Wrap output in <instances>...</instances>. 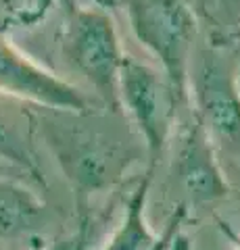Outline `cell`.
Returning <instances> with one entry per match:
<instances>
[{
	"mask_svg": "<svg viewBox=\"0 0 240 250\" xmlns=\"http://www.w3.org/2000/svg\"><path fill=\"white\" fill-rule=\"evenodd\" d=\"M63 4H65V9H67V11H71L73 6H75V2H73V0H63Z\"/></svg>",
	"mask_w": 240,
	"mask_h": 250,
	"instance_id": "e0dca14e",
	"label": "cell"
},
{
	"mask_svg": "<svg viewBox=\"0 0 240 250\" xmlns=\"http://www.w3.org/2000/svg\"><path fill=\"white\" fill-rule=\"evenodd\" d=\"M0 96L23 100L50 111L86 115L88 100L73 83L48 71L21 52L0 31Z\"/></svg>",
	"mask_w": 240,
	"mask_h": 250,
	"instance_id": "5b68a950",
	"label": "cell"
},
{
	"mask_svg": "<svg viewBox=\"0 0 240 250\" xmlns=\"http://www.w3.org/2000/svg\"><path fill=\"white\" fill-rule=\"evenodd\" d=\"M115 2H117V0H98V4L103 6V9H109V6L115 4Z\"/></svg>",
	"mask_w": 240,
	"mask_h": 250,
	"instance_id": "2e32d148",
	"label": "cell"
},
{
	"mask_svg": "<svg viewBox=\"0 0 240 250\" xmlns=\"http://www.w3.org/2000/svg\"><path fill=\"white\" fill-rule=\"evenodd\" d=\"M175 177L186 194V205H211L230 194L228 179L215 154L213 140L195 113L184 125L175 154Z\"/></svg>",
	"mask_w": 240,
	"mask_h": 250,
	"instance_id": "8992f818",
	"label": "cell"
},
{
	"mask_svg": "<svg viewBox=\"0 0 240 250\" xmlns=\"http://www.w3.org/2000/svg\"><path fill=\"white\" fill-rule=\"evenodd\" d=\"M67 25V52L98 98L119 113V73L126 59L119 31L105 9L73 6Z\"/></svg>",
	"mask_w": 240,
	"mask_h": 250,
	"instance_id": "3957f363",
	"label": "cell"
},
{
	"mask_svg": "<svg viewBox=\"0 0 240 250\" xmlns=\"http://www.w3.org/2000/svg\"><path fill=\"white\" fill-rule=\"evenodd\" d=\"M2 11L13 23L19 25H36L50 11L52 0H0Z\"/></svg>",
	"mask_w": 240,
	"mask_h": 250,
	"instance_id": "8fae6325",
	"label": "cell"
},
{
	"mask_svg": "<svg viewBox=\"0 0 240 250\" xmlns=\"http://www.w3.org/2000/svg\"><path fill=\"white\" fill-rule=\"evenodd\" d=\"M90 215L86 207H80V217H77V228L67 233V236H61L55 242H50L48 246L44 248H36V250H86L88 246V238H90Z\"/></svg>",
	"mask_w": 240,
	"mask_h": 250,
	"instance_id": "7c38bea8",
	"label": "cell"
},
{
	"mask_svg": "<svg viewBox=\"0 0 240 250\" xmlns=\"http://www.w3.org/2000/svg\"><path fill=\"white\" fill-rule=\"evenodd\" d=\"M134 38L161 65L184 108L190 106L196 15L188 0H121Z\"/></svg>",
	"mask_w": 240,
	"mask_h": 250,
	"instance_id": "6da1fadb",
	"label": "cell"
},
{
	"mask_svg": "<svg viewBox=\"0 0 240 250\" xmlns=\"http://www.w3.org/2000/svg\"><path fill=\"white\" fill-rule=\"evenodd\" d=\"M218 225H219V229H221L223 236H228V240L232 242V244H234V248L240 250V233H238L234 228H232L230 223H226V221H223V219H219V217H218Z\"/></svg>",
	"mask_w": 240,
	"mask_h": 250,
	"instance_id": "5bb4252c",
	"label": "cell"
},
{
	"mask_svg": "<svg viewBox=\"0 0 240 250\" xmlns=\"http://www.w3.org/2000/svg\"><path fill=\"white\" fill-rule=\"evenodd\" d=\"M188 210H190V207L186 205V202H180V205L175 207V210L172 213V217L167 219L165 228L161 229L159 242H157V246H154L153 250H172V248H174L175 238L182 233L184 221H186V217H188Z\"/></svg>",
	"mask_w": 240,
	"mask_h": 250,
	"instance_id": "4fadbf2b",
	"label": "cell"
},
{
	"mask_svg": "<svg viewBox=\"0 0 240 250\" xmlns=\"http://www.w3.org/2000/svg\"><path fill=\"white\" fill-rule=\"evenodd\" d=\"M153 177L154 171L146 169L140 182L130 192L119 225L100 250H153L157 246L159 233L151 228L149 219H146V205H149Z\"/></svg>",
	"mask_w": 240,
	"mask_h": 250,
	"instance_id": "ba28073f",
	"label": "cell"
},
{
	"mask_svg": "<svg viewBox=\"0 0 240 250\" xmlns=\"http://www.w3.org/2000/svg\"><path fill=\"white\" fill-rule=\"evenodd\" d=\"M2 98L9 96H0V159L29 173L36 182L44 184L42 171L34 152L32 136H29V129H25L27 123H23L13 111H9Z\"/></svg>",
	"mask_w": 240,
	"mask_h": 250,
	"instance_id": "30bf717a",
	"label": "cell"
},
{
	"mask_svg": "<svg viewBox=\"0 0 240 250\" xmlns=\"http://www.w3.org/2000/svg\"><path fill=\"white\" fill-rule=\"evenodd\" d=\"M238 42H240V25L232 29L230 34L218 38V42H215V46H232V44H238Z\"/></svg>",
	"mask_w": 240,
	"mask_h": 250,
	"instance_id": "9a60e30c",
	"label": "cell"
},
{
	"mask_svg": "<svg viewBox=\"0 0 240 250\" xmlns=\"http://www.w3.org/2000/svg\"><path fill=\"white\" fill-rule=\"evenodd\" d=\"M236 85H238V90H240V69L236 71Z\"/></svg>",
	"mask_w": 240,
	"mask_h": 250,
	"instance_id": "ac0fdd59",
	"label": "cell"
},
{
	"mask_svg": "<svg viewBox=\"0 0 240 250\" xmlns=\"http://www.w3.org/2000/svg\"><path fill=\"white\" fill-rule=\"evenodd\" d=\"M44 202L29 188L11 179H0V238L21 236L38 228Z\"/></svg>",
	"mask_w": 240,
	"mask_h": 250,
	"instance_id": "9c48e42d",
	"label": "cell"
},
{
	"mask_svg": "<svg viewBox=\"0 0 240 250\" xmlns=\"http://www.w3.org/2000/svg\"><path fill=\"white\" fill-rule=\"evenodd\" d=\"M50 144H57V156L63 165L67 177L80 194V207H88L86 196L100 188L109 186L115 173V152L103 144L94 134L69 131L67 136H48Z\"/></svg>",
	"mask_w": 240,
	"mask_h": 250,
	"instance_id": "52a82bcc",
	"label": "cell"
},
{
	"mask_svg": "<svg viewBox=\"0 0 240 250\" xmlns=\"http://www.w3.org/2000/svg\"><path fill=\"white\" fill-rule=\"evenodd\" d=\"M190 104L209 138L240 154V90L236 71L219 54L205 52L190 73Z\"/></svg>",
	"mask_w": 240,
	"mask_h": 250,
	"instance_id": "277c9868",
	"label": "cell"
},
{
	"mask_svg": "<svg viewBox=\"0 0 240 250\" xmlns=\"http://www.w3.org/2000/svg\"><path fill=\"white\" fill-rule=\"evenodd\" d=\"M167 77L126 54L119 73V111L136 125L149 152V167L154 171L174 138L180 108Z\"/></svg>",
	"mask_w": 240,
	"mask_h": 250,
	"instance_id": "7a4b0ae2",
	"label": "cell"
}]
</instances>
